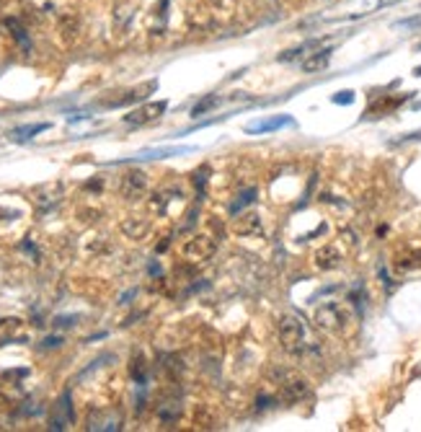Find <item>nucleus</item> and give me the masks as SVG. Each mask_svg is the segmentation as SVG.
Listing matches in <instances>:
<instances>
[{
  "instance_id": "nucleus-1",
  "label": "nucleus",
  "mask_w": 421,
  "mask_h": 432,
  "mask_svg": "<svg viewBox=\"0 0 421 432\" xmlns=\"http://www.w3.org/2000/svg\"><path fill=\"white\" fill-rule=\"evenodd\" d=\"M277 339H279V347L292 357H303L305 352H308V347H311V342H308V329H305L303 319L297 314L279 316Z\"/></svg>"
},
{
  "instance_id": "nucleus-2",
  "label": "nucleus",
  "mask_w": 421,
  "mask_h": 432,
  "mask_svg": "<svg viewBox=\"0 0 421 432\" xmlns=\"http://www.w3.org/2000/svg\"><path fill=\"white\" fill-rule=\"evenodd\" d=\"M313 321H315V326H318L320 331L334 334V337H341V334H346L349 326H352V311H349L346 305L336 303V300H329V303H323L315 308Z\"/></svg>"
},
{
  "instance_id": "nucleus-3",
  "label": "nucleus",
  "mask_w": 421,
  "mask_h": 432,
  "mask_svg": "<svg viewBox=\"0 0 421 432\" xmlns=\"http://www.w3.org/2000/svg\"><path fill=\"white\" fill-rule=\"evenodd\" d=\"M271 381L279 389V396L285 401H303L311 396V381L305 375L290 370V368H274L271 370Z\"/></svg>"
},
{
  "instance_id": "nucleus-4",
  "label": "nucleus",
  "mask_w": 421,
  "mask_h": 432,
  "mask_svg": "<svg viewBox=\"0 0 421 432\" xmlns=\"http://www.w3.org/2000/svg\"><path fill=\"white\" fill-rule=\"evenodd\" d=\"M215 251H217V241L212 236H207V233L189 238L184 246V256L189 262H207V259L215 256Z\"/></svg>"
},
{
  "instance_id": "nucleus-5",
  "label": "nucleus",
  "mask_w": 421,
  "mask_h": 432,
  "mask_svg": "<svg viewBox=\"0 0 421 432\" xmlns=\"http://www.w3.org/2000/svg\"><path fill=\"white\" fill-rule=\"evenodd\" d=\"M166 106L169 104L166 102H152L148 104V106H140V109H135L132 114H127L124 122L127 125H135V127H143V125H150V122H155V119L166 111Z\"/></svg>"
},
{
  "instance_id": "nucleus-6",
  "label": "nucleus",
  "mask_w": 421,
  "mask_h": 432,
  "mask_svg": "<svg viewBox=\"0 0 421 432\" xmlns=\"http://www.w3.org/2000/svg\"><path fill=\"white\" fill-rule=\"evenodd\" d=\"M148 192V174L145 171H127L122 176V195L127 200H137Z\"/></svg>"
},
{
  "instance_id": "nucleus-7",
  "label": "nucleus",
  "mask_w": 421,
  "mask_h": 432,
  "mask_svg": "<svg viewBox=\"0 0 421 432\" xmlns=\"http://www.w3.org/2000/svg\"><path fill=\"white\" fill-rule=\"evenodd\" d=\"M241 238H256L264 236V225H262V215L259 212H245L241 218H236V225H233Z\"/></svg>"
},
{
  "instance_id": "nucleus-8",
  "label": "nucleus",
  "mask_w": 421,
  "mask_h": 432,
  "mask_svg": "<svg viewBox=\"0 0 421 432\" xmlns=\"http://www.w3.org/2000/svg\"><path fill=\"white\" fill-rule=\"evenodd\" d=\"M287 125H295V119L287 117V114H279V117L271 119H262V122H253L245 127V135H266V132H274V130H282Z\"/></svg>"
},
{
  "instance_id": "nucleus-9",
  "label": "nucleus",
  "mask_w": 421,
  "mask_h": 432,
  "mask_svg": "<svg viewBox=\"0 0 421 432\" xmlns=\"http://www.w3.org/2000/svg\"><path fill=\"white\" fill-rule=\"evenodd\" d=\"M73 422V404H70V391H65L59 401L55 404V417H52V430H65Z\"/></svg>"
},
{
  "instance_id": "nucleus-10",
  "label": "nucleus",
  "mask_w": 421,
  "mask_h": 432,
  "mask_svg": "<svg viewBox=\"0 0 421 432\" xmlns=\"http://www.w3.org/2000/svg\"><path fill=\"white\" fill-rule=\"evenodd\" d=\"M341 259H344V254L338 251L336 246H323L320 251H315V267L323 272H331V270H336V267H341Z\"/></svg>"
},
{
  "instance_id": "nucleus-11",
  "label": "nucleus",
  "mask_w": 421,
  "mask_h": 432,
  "mask_svg": "<svg viewBox=\"0 0 421 432\" xmlns=\"http://www.w3.org/2000/svg\"><path fill=\"white\" fill-rule=\"evenodd\" d=\"M393 267H396L401 274H411V272L421 270V251L408 246L406 254H398L396 259H393Z\"/></svg>"
},
{
  "instance_id": "nucleus-12",
  "label": "nucleus",
  "mask_w": 421,
  "mask_h": 432,
  "mask_svg": "<svg viewBox=\"0 0 421 432\" xmlns=\"http://www.w3.org/2000/svg\"><path fill=\"white\" fill-rule=\"evenodd\" d=\"M331 47H326V50H318L315 55H311V57L303 60V70L305 73H318V70H323L326 65H329L331 60Z\"/></svg>"
},
{
  "instance_id": "nucleus-13",
  "label": "nucleus",
  "mask_w": 421,
  "mask_h": 432,
  "mask_svg": "<svg viewBox=\"0 0 421 432\" xmlns=\"http://www.w3.org/2000/svg\"><path fill=\"white\" fill-rule=\"evenodd\" d=\"M88 427L91 430H119L117 414H91L88 417Z\"/></svg>"
},
{
  "instance_id": "nucleus-14",
  "label": "nucleus",
  "mask_w": 421,
  "mask_h": 432,
  "mask_svg": "<svg viewBox=\"0 0 421 432\" xmlns=\"http://www.w3.org/2000/svg\"><path fill=\"white\" fill-rule=\"evenodd\" d=\"M178 414H181V404H178V401H163V404L158 407V417L166 424L176 422Z\"/></svg>"
},
{
  "instance_id": "nucleus-15",
  "label": "nucleus",
  "mask_w": 421,
  "mask_h": 432,
  "mask_svg": "<svg viewBox=\"0 0 421 432\" xmlns=\"http://www.w3.org/2000/svg\"><path fill=\"white\" fill-rule=\"evenodd\" d=\"M44 130H50V125H47V122H42V125H31V127H18V130H13V132H10V140H16V143H24V140H31L36 132H44Z\"/></svg>"
},
{
  "instance_id": "nucleus-16",
  "label": "nucleus",
  "mask_w": 421,
  "mask_h": 432,
  "mask_svg": "<svg viewBox=\"0 0 421 432\" xmlns=\"http://www.w3.org/2000/svg\"><path fill=\"white\" fill-rule=\"evenodd\" d=\"M256 195H259V192H256V189H253V187L243 189V192L238 195L236 202L230 204V212H233V215H238V210H243V207H248V204H251V202H256Z\"/></svg>"
},
{
  "instance_id": "nucleus-17",
  "label": "nucleus",
  "mask_w": 421,
  "mask_h": 432,
  "mask_svg": "<svg viewBox=\"0 0 421 432\" xmlns=\"http://www.w3.org/2000/svg\"><path fill=\"white\" fill-rule=\"evenodd\" d=\"M217 104H220V96H215V94L204 96L202 102H199V104H197V106L192 109V114H194V117H202V114H207L210 109H215Z\"/></svg>"
},
{
  "instance_id": "nucleus-18",
  "label": "nucleus",
  "mask_w": 421,
  "mask_h": 432,
  "mask_svg": "<svg viewBox=\"0 0 421 432\" xmlns=\"http://www.w3.org/2000/svg\"><path fill=\"white\" fill-rule=\"evenodd\" d=\"M6 26H8V29H10V34L16 36L18 42L24 44V47H29V36H26V32H24V26L18 24L16 18H8V21H6Z\"/></svg>"
},
{
  "instance_id": "nucleus-19",
  "label": "nucleus",
  "mask_w": 421,
  "mask_h": 432,
  "mask_svg": "<svg viewBox=\"0 0 421 432\" xmlns=\"http://www.w3.org/2000/svg\"><path fill=\"white\" fill-rule=\"evenodd\" d=\"M352 102H354L352 91H341L338 96H334V104H352Z\"/></svg>"
},
{
  "instance_id": "nucleus-20",
  "label": "nucleus",
  "mask_w": 421,
  "mask_h": 432,
  "mask_svg": "<svg viewBox=\"0 0 421 432\" xmlns=\"http://www.w3.org/2000/svg\"><path fill=\"white\" fill-rule=\"evenodd\" d=\"M416 76H421V68H416Z\"/></svg>"
}]
</instances>
